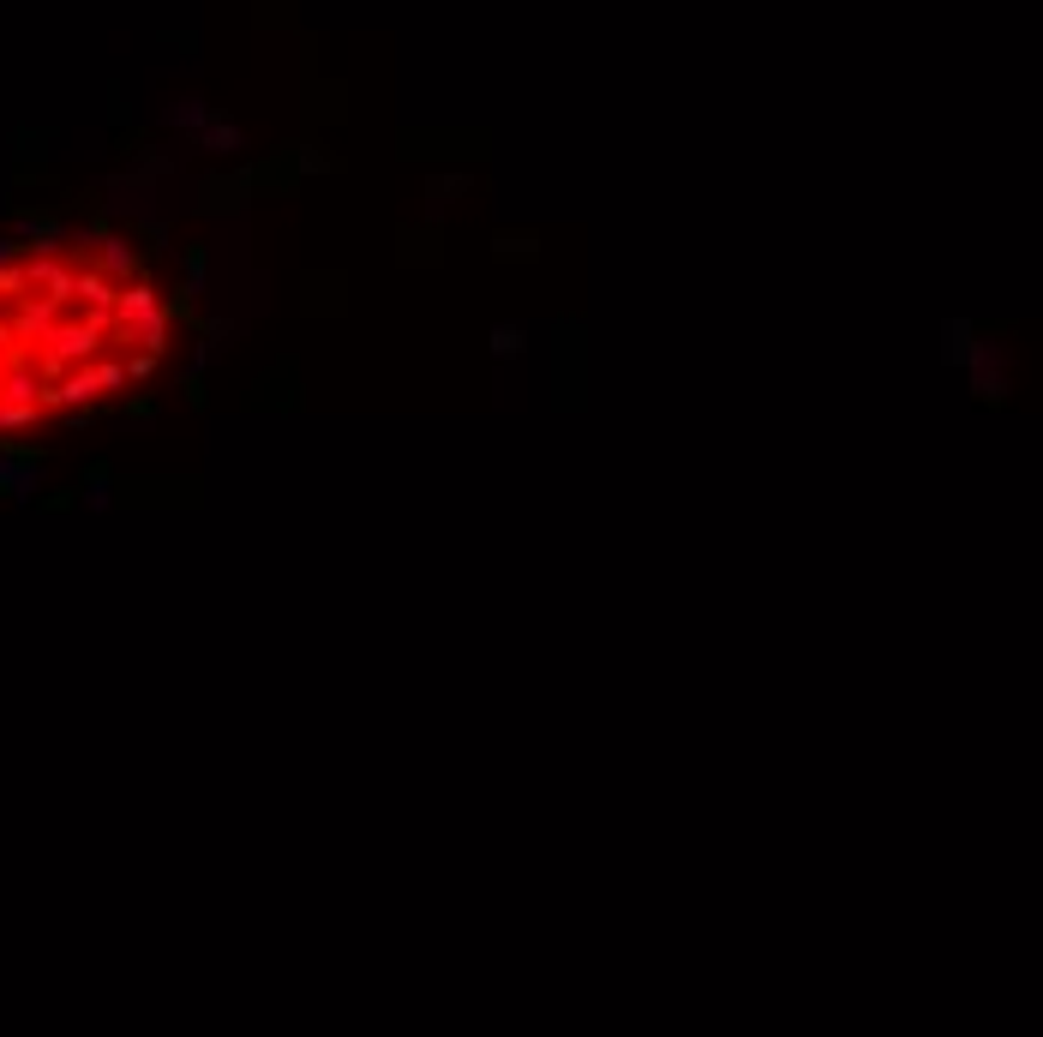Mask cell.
Wrapping results in <instances>:
<instances>
[{"label": "cell", "instance_id": "1", "mask_svg": "<svg viewBox=\"0 0 1043 1037\" xmlns=\"http://www.w3.org/2000/svg\"><path fill=\"white\" fill-rule=\"evenodd\" d=\"M180 300L150 282L132 240L102 229H36L0 240V444L78 426L162 372Z\"/></svg>", "mask_w": 1043, "mask_h": 1037}]
</instances>
